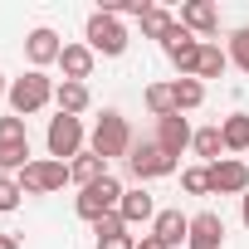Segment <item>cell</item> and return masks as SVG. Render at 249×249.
I'll return each instance as SVG.
<instances>
[{"mask_svg": "<svg viewBox=\"0 0 249 249\" xmlns=\"http://www.w3.org/2000/svg\"><path fill=\"white\" fill-rule=\"evenodd\" d=\"M20 196H25V191H20L15 176H0V215H15V210H20Z\"/></svg>", "mask_w": 249, "mask_h": 249, "instance_id": "28", "label": "cell"}, {"mask_svg": "<svg viewBox=\"0 0 249 249\" xmlns=\"http://www.w3.org/2000/svg\"><path fill=\"white\" fill-rule=\"evenodd\" d=\"M186 249H225V220H220L215 210H200V215H191Z\"/></svg>", "mask_w": 249, "mask_h": 249, "instance_id": "12", "label": "cell"}, {"mask_svg": "<svg viewBox=\"0 0 249 249\" xmlns=\"http://www.w3.org/2000/svg\"><path fill=\"white\" fill-rule=\"evenodd\" d=\"M210 186H215V196H244L249 191V166L239 157H220L210 166Z\"/></svg>", "mask_w": 249, "mask_h": 249, "instance_id": "11", "label": "cell"}, {"mask_svg": "<svg viewBox=\"0 0 249 249\" xmlns=\"http://www.w3.org/2000/svg\"><path fill=\"white\" fill-rule=\"evenodd\" d=\"M54 78L49 73H39V69H30V73H20V78H10V112L15 117H35V112H44L49 103H54Z\"/></svg>", "mask_w": 249, "mask_h": 249, "instance_id": "1", "label": "cell"}, {"mask_svg": "<svg viewBox=\"0 0 249 249\" xmlns=\"http://www.w3.org/2000/svg\"><path fill=\"white\" fill-rule=\"evenodd\" d=\"M59 54H64V44H59V35L49 30V25H35L30 35H25V59H30V69H49V64H59Z\"/></svg>", "mask_w": 249, "mask_h": 249, "instance_id": "10", "label": "cell"}, {"mask_svg": "<svg viewBox=\"0 0 249 249\" xmlns=\"http://www.w3.org/2000/svg\"><path fill=\"white\" fill-rule=\"evenodd\" d=\"M220 137H225V152H249V112H230L220 122Z\"/></svg>", "mask_w": 249, "mask_h": 249, "instance_id": "21", "label": "cell"}, {"mask_svg": "<svg viewBox=\"0 0 249 249\" xmlns=\"http://www.w3.org/2000/svg\"><path fill=\"white\" fill-rule=\"evenodd\" d=\"M0 249H20V239L15 234H0Z\"/></svg>", "mask_w": 249, "mask_h": 249, "instance_id": "33", "label": "cell"}, {"mask_svg": "<svg viewBox=\"0 0 249 249\" xmlns=\"http://www.w3.org/2000/svg\"><path fill=\"white\" fill-rule=\"evenodd\" d=\"M44 147H49V157L54 161H73L78 152H83V117H69V112H54L49 117V132H44Z\"/></svg>", "mask_w": 249, "mask_h": 249, "instance_id": "6", "label": "cell"}, {"mask_svg": "<svg viewBox=\"0 0 249 249\" xmlns=\"http://www.w3.org/2000/svg\"><path fill=\"white\" fill-rule=\"evenodd\" d=\"M93 64H98V54L88 44H64V54H59V69H64L69 83H88L93 78Z\"/></svg>", "mask_w": 249, "mask_h": 249, "instance_id": "15", "label": "cell"}, {"mask_svg": "<svg viewBox=\"0 0 249 249\" xmlns=\"http://www.w3.org/2000/svg\"><path fill=\"white\" fill-rule=\"evenodd\" d=\"M161 49H166V59L181 69V78H191V73H196V59H200V39H196L191 30H176V35H171Z\"/></svg>", "mask_w": 249, "mask_h": 249, "instance_id": "14", "label": "cell"}, {"mask_svg": "<svg viewBox=\"0 0 249 249\" xmlns=\"http://www.w3.org/2000/svg\"><path fill=\"white\" fill-rule=\"evenodd\" d=\"M171 93H176V112H196V107L205 103V83H200V78H176Z\"/></svg>", "mask_w": 249, "mask_h": 249, "instance_id": "25", "label": "cell"}, {"mask_svg": "<svg viewBox=\"0 0 249 249\" xmlns=\"http://www.w3.org/2000/svg\"><path fill=\"white\" fill-rule=\"evenodd\" d=\"M142 103H147V112H152L157 122L176 112V93H171V83H147V88H142Z\"/></svg>", "mask_w": 249, "mask_h": 249, "instance_id": "24", "label": "cell"}, {"mask_svg": "<svg viewBox=\"0 0 249 249\" xmlns=\"http://www.w3.org/2000/svg\"><path fill=\"white\" fill-rule=\"evenodd\" d=\"M15 181H20V191H25V196H54V191H64V186H69V166H64V161H54V157H35Z\"/></svg>", "mask_w": 249, "mask_h": 249, "instance_id": "8", "label": "cell"}, {"mask_svg": "<svg viewBox=\"0 0 249 249\" xmlns=\"http://www.w3.org/2000/svg\"><path fill=\"white\" fill-rule=\"evenodd\" d=\"M117 215H122V225H147V220H157V200L142 191V186H132L127 196H122V205H117Z\"/></svg>", "mask_w": 249, "mask_h": 249, "instance_id": "17", "label": "cell"}, {"mask_svg": "<svg viewBox=\"0 0 249 249\" xmlns=\"http://www.w3.org/2000/svg\"><path fill=\"white\" fill-rule=\"evenodd\" d=\"M30 132H25V117H0V176H20L30 166Z\"/></svg>", "mask_w": 249, "mask_h": 249, "instance_id": "5", "label": "cell"}, {"mask_svg": "<svg viewBox=\"0 0 249 249\" xmlns=\"http://www.w3.org/2000/svg\"><path fill=\"white\" fill-rule=\"evenodd\" d=\"M122 196H127V186H122L112 171L103 176V181H93L88 191H78V200H73V210H78V220H103V215H117V205H122Z\"/></svg>", "mask_w": 249, "mask_h": 249, "instance_id": "4", "label": "cell"}, {"mask_svg": "<svg viewBox=\"0 0 249 249\" xmlns=\"http://www.w3.org/2000/svg\"><path fill=\"white\" fill-rule=\"evenodd\" d=\"M88 103H93V93H88V83H59L54 88V107L59 112H69V117H78V112H88Z\"/></svg>", "mask_w": 249, "mask_h": 249, "instance_id": "19", "label": "cell"}, {"mask_svg": "<svg viewBox=\"0 0 249 249\" xmlns=\"http://www.w3.org/2000/svg\"><path fill=\"white\" fill-rule=\"evenodd\" d=\"M98 249H137V234H127V230H122V234H103Z\"/></svg>", "mask_w": 249, "mask_h": 249, "instance_id": "29", "label": "cell"}, {"mask_svg": "<svg viewBox=\"0 0 249 249\" xmlns=\"http://www.w3.org/2000/svg\"><path fill=\"white\" fill-rule=\"evenodd\" d=\"M83 44H88L93 54H103V59H122V54H127V30H122L117 15L93 10L88 25H83Z\"/></svg>", "mask_w": 249, "mask_h": 249, "instance_id": "3", "label": "cell"}, {"mask_svg": "<svg viewBox=\"0 0 249 249\" xmlns=\"http://www.w3.org/2000/svg\"><path fill=\"white\" fill-rule=\"evenodd\" d=\"M181 191H186V196H215L210 166H186V171H181Z\"/></svg>", "mask_w": 249, "mask_h": 249, "instance_id": "26", "label": "cell"}, {"mask_svg": "<svg viewBox=\"0 0 249 249\" xmlns=\"http://www.w3.org/2000/svg\"><path fill=\"white\" fill-rule=\"evenodd\" d=\"M122 230H127V225H122V215H103L98 225H93V234L103 239V234H122Z\"/></svg>", "mask_w": 249, "mask_h": 249, "instance_id": "30", "label": "cell"}, {"mask_svg": "<svg viewBox=\"0 0 249 249\" xmlns=\"http://www.w3.org/2000/svg\"><path fill=\"white\" fill-rule=\"evenodd\" d=\"M88 152H98L103 161L127 157V152H132V127H127V117H122L117 107H103V117L93 122V132H88Z\"/></svg>", "mask_w": 249, "mask_h": 249, "instance_id": "2", "label": "cell"}, {"mask_svg": "<svg viewBox=\"0 0 249 249\" xmlns=\"http://www.w3.org/2000/svg\"><path fill=\"white\" fill-rule=\"evenodd\" d=\"M137 249H166V244H161L157 234H142V239H137Z\"/></svg>", "mask_w": 249, "mask_h": 249, "instance_id": "31", "label": "cell"}, {"mask_svg": "<svg viewBox=\"0 0 249 249\" xmlns=\"http://www.w3.org/2000/svg\"><path fill=\"white\" fill-rule=\"evenodd\" d=\"M239 220H244V230H249V191L239 196Z\"/></svg>", "mask_w": 249, "mask_h": 249, "instance_id": "32", "label": "cell"}, {"mask_svg": "<svg viewBox=\"0 0 249 249\" xmlns=\"http://www.w3.org/2000/svg\"><path fill=\"white\" fill-rule=\"evenodd\" d=\"M230 64L249 73V25H239V30L230 35Z\"/></svg>", "mask_w": 249, "mask_h": 249, "instance_id": "27", "label": "cell"}, {"mask_svg": "<svg viewBox=\"0 0 249 249\" xmlns=\"http://www.w3.org/2000/svg\"><path fill=\"white\" fill-rule=\"evenodd\" d=\"M127 171H132L137 181H161V176L176 171V157L161 152L157 137H142V142H132V152H127Z\"/></svg>", "mask_w": 249, "mask_h": 249, "instance_id": "7", "label": "cell"}, {"mask_svg": "<svg viewBox=\"0 0 249 249\" xmlns=\"http://www.w3.org/2000/svg\"><path fill=\"white\" fill-rule=\"evenodd\" d=\"M191 137H196V127L186 122V112H171V117L157 122V147L171 152V157H181V152L191 147Z\"/></svg>", "mask_w": 249, "mask_h": 249, "instance_id": "13", "label": "cell"}, {"mask_svg": "<svg viewBox=\"0 0 249 249\" xmlns=\"http://www.w3.org/2000/svg\"><path fill=\"white\" fill-rule=\"evenodd\" d=\"M191 152L205 161V166H215L220 161V152H225V137H220V122H210V127H196V137H191Z\"/></svg>", "mask_w": 249, "mask_h": 249, "instance_id": "20", "label": "cell"}, {"mask_svg": "<svg viewBox=\"0 0 249 249\" xmlns=\"http://www.w3.org/2000/svg\"><path fill=\"white\" fill-rule=\"evenodd\" d=\"M176 30H181V25H176V15H171V10H161V5H152V10L142 15V35H147V39H161V44H166Z\"/></svg>", "mask_w": 249, "mask_h": 249, "instance_id": "22", "label": "cell"}, {"mask_svg": "<svg viewBox=\"0 0 249 249\" xmlns=\"http://www.w3.org/2000/svg\"><path fill=\"white\" fill-rule=\"evenodd\" d=\"M152 234H157L166 249H181V244H186V234H191V215H181V210H157Z\"/></svg>", "mask_w": 249, "mask_h": 249, "instance_id": "16", "label": "cell"}, {"mask_svg": "<svg viewBox=\"0 0 249 249\" xmlns=\"http://www.w3.org/2000/svg\"><path fill=\"white\" fill-rule=\"evenodd\" d=\"M225 69H230V54H225L220 44H200V59H196V73H191V78L205 83V78H220Z\"/></svg>", "mask_w": 249, "mask_h": 249, "instance_id": "23", "label": "cell"}, {"mask_svg": "<svg viewBox=\"0 0 249 249\" xmlns=\"http://www.w3.org/2000/svg\"><path fill=\"white\" fill-rule=\"evenodd\" d=\"M103 176H107V161H103L98 152H78V157L69 161V181H73L78 191H88V186L103 181Z\"/></svg>", "mask_w": 249, "mask_h": 249, "instance_id": "18", "label": "cell"}, {"mask_svg": "<svg viewBox=\"0 0 249 249\" xmlns=\"http://www.w3.org/2000/svg\"><path fill=\"white\" fill-rule=\"evenodd\" d=\"M176 25L191 30L200 44H210L220 35V5H210V0H186V5L176 10Z\"/></svg>", "mask_w": 249, "mask_h": 249, "instance_id": "9", "label": "cell"}, {"mask_svg": "<svg viewBox=\"0 0 249 249\" xmlns=\"http://www.w3.org/2000/svg\"><path fill=\"white\" fill-rule=\"evenodd\" d=\"M5 93H10V83H5V73H0V98H5Z\"/></svg>", "mask_w": 249, "mask_h": 249, "instance_id": "34", "label": "cell"}]
</instances>
